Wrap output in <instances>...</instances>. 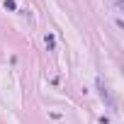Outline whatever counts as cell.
Masks as SVG:
<instances>
[{
  "instance_id": "cell-1",
  "label": "cell",
  "mask_w": 124,
  "mask_h": 124,
  "mask_svg": "<svg viewBox=\"0 0 124 124\" xmlns=\"http://www.w3.org/2000/svg\"><path fill=\"white\" fill-rule=\"evenodd\" d=\"M5 8H8V10H15L17 5H15V0H5Z\"/></svg>"
}]
</instances>
